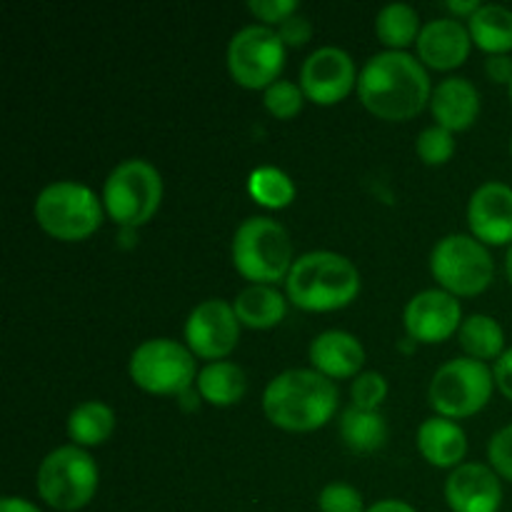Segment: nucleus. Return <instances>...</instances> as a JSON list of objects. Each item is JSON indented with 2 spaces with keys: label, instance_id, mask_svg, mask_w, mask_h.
I'll use <instances>...</instances> for the list:
<instances>
[{
  "label": "nucleus",
  "instance_id": "9d476101",
  "mask_svg": "<svg viewBox=\"0 0 512 512\" xmlns=\"http://www.w3.org/2000/svg\"><path fill=\"white\" fill-rule=\"evenodd\" d=\"M495 375L483 360L455 358L435 370L430 380V405L443 418H468L483 410L493 395Z\"/></svg>",
  "mask_w": 512,
  "mask_h": 512
},
{
  "label": "nucleus",
  "instance_id": "72a5a7b5",
  "mask_svg": "<svg viewBox=\"0 0 512 512\" xmlns=\"http://www.w3.org/2000/svg\"><path fill=\"white\" fill-rule=\"evenodd\" d=\"M250 13L258 15L265 23H283L293 13H298V3L295 0H250Z\"/></svg>",
  "mask_w": 512,
  "mask_h": 512
},
{
  "label": "nucleus",
  "instance_id": "a878e982",
  "mask_svg": "<svg viewBox=\"0 0 512 512\" xmlns=\"http://www.w3.org/2000/svg\"><path fill=\"white\" fill-rule=\"evenodd\" d=\"M460 345L468 353V358L475 360H493L505 353V333L500 323L490 315L475 313L463 320L458 330Z\"/></svg>",
  "mask_w": 512,
  "mask_h": 512
},
{
  "label": "nucleus",
  "instance_id": "6ab92c4d",
  "mask_svg": "<svg viewBox=\"0 0 512 512\" xmlns=\"http://www.w3.org/2000/svg\"><path fill=\"white\" fill-rule=\"evenodd\" d=\"M430 108H433L438 125L453 130H465L475 123L480 113V93L468 78L450 75L440 80L430 95Z\"/></svg>",
  "mask_w": 512,
  "mask_h": 512
},
{
  "label": "nucleus",
  "instance_id": "9b49d317",
  "mask_svg": "<svg viewBox=\"0 0 512 512\" xmlns=\"http://www.w3.org/2000/svg\"><path fill=\"white\" fill-rule=\"evenodd\" d=\"M285 65V43L268 25H245L228 45V68L245 88H268Z\"/></svg>",
  "mask_w": 512,
  "mask_h": 512
},
{
  "label": "nucleus",
  "instance_id": "0eeeda50",
  "mask_svg": "<svg viewBox=\"0 0 512 512\" xmlns=\"http://www.w3.org/2000/svg\"><path fill=\"white\" fill-rule=\"evenodd\" d=\"M163 200V178L148 160L130 158L115 165L103 185V205L123 228L148 223Z\"/></svg>",
  "mask_w": 512,
  "mask_h": 512
},
{
  "label": "nucleus",
  "instance_id": "a19ab883",
  "mask_svg": "<svg viewBox=\"0 0 512 512\" xmlns=\"http://www.w3.org/2000/svg\"><path fill=\"white\" fill-rule=\"evenodd\" d=\"M505 273H508V278H510V283H512V245H510L508 255H505Z\"/></svg>",
  "mask_w": 512,
  "mask_h": 512
},
{
  "label": "nucleus",
  "instance_id": "f704fd0d",
  "mask_svg": "<svg viewBox=\"0 0 512 512\" xmlns=\"http://www.w3.org/2000/svg\"><path fill=\"white\" fill-rule=\"evenodd\" d=\"M278 35L285 45H305L313 38V23H310L308 15L293 13L280 23Z\"/></svg>",
  "mask_w": 512,
  "mask_h": 512
},
{
  "label": "nucleus",
  "instance_id": "473e14b6",
  "mask_svg": "<svg viewBox=\"0 0 512 512\" xmlns=\"http://www.w3.org/2000/svg\"><path fill=\"white\" fill-rule=\"evenodd\" d=\"M488 458L495 473L512 483V423L500 428L488 443Z\"/></svg>",
  "mask_w": 512,
  "mask_h": 512
},
{
  "label": "nucleus",
  "instance_id": "1a4fd4ad",
  "mask_svg": "<svg viewBox=\"0 0 512 512\" xmlns=\"http://www.w3.org/2000/svg\"><path fill=\"white\" fill-rule=\"evenodd\" d=\"M128 370L138 388L155 395H183L198 380L193 353L170 338L140 343L130 355Z\"/></svg>",
  "mask_w": 512,
  "mask_h": 512
},
{
  "label": "nucleus",
  "instance_id": "5701e85b",
  "mask_svg": "<svg viewBox=\"0 0 512 512\" xmlns=\"http://www.w3.org/2000/svg\"><path fill=\"white\" fill-rule=\"evenodd\" d=\"M470 38L490 55L512 48V10L498 3H485L470 15Z\"/></svg>",
  "mask_w": 512,
  "mask_h": 512
},
{
  "label": "nucleus",
  "instance_id": "2f4dec72",
  "mask_svg": "<svg viewBox=\"0 0 512 512\" xmlns=\"http://www.w3.org/2000/svg\"><path fill=\"white\" fill-rule=\"evenodd\" d=\"M350 395H353V405H358V408L378 410V405L388 395V383H385V378L380 373H360L353 380Z\"/></svg>",
  "mask_w": 512,
  "mask_h": 512
},
{
  "label": "nucleus",
  "instance_id": "dca6fc26",
  "mask_svg": "<svg viewBox=\"0 0 512 512\" xmlns=\"http://www.w3.org/2000/svg\"><path fill=\"white\" fill-rule=\"evenodd\" d=\"M468 223L475 238L488 245L512 243V188L498 180L483 183L468 203Z\"/></svg>",
  "mask_w": 512,
  "mask_h": 512
},
{
  "label": "nucleus",
  "instance_id": "ea45409f",
  "mask_svg": "<svg viewBox=\"0 0 512 512\" xmlns=\"http://www.w3.org/2000/svg\"><path fill=\"white\" fill-rule=\"evenodd\" d=\"M480 5L483 3H478V0H450L448 8L455 10V13H460V15H468L470 18V15L480 8Z\"/></svg>",
  "mask_w": 512,
  "mask_h": 512
},
{
  "label": "nucleus",
  "instance_id": "f03ea898",
  "mask_svg": "<svg viewBox=\"0 0 512 512\" xmlns=\"http://www.w3.org/2000/svg\"><path fill=\"white\" fill-rule=\"evenodd\" d=\"M263 410L278 428L305 433L333 418L338 410V388L318 370H285L265 388Z\"/></svg>",
  "mask_w": 512,
  "mask_h": 512
},
{
  "label": "nucleus",
  "instance_id": "20e7f679",
  "mask_svg": "<svg viewBox=\"0 0 512 512\" xmlns=\"http://www.w3.org/2000/svg\"><path fill=\"white\" fill-rule=\"evenodd\" d=\"M233 263L253 285H270L288 278L293 268V243L278 220L253 215L233 235Z\"/></svg>",
  "mask_w": 512,
  "mask_h": 512
},
{
  "label": "nucleus",
  "instance_id": "b1692460",
  "mask_svg": "<svg viewBox=\"0 0 512 512\" xmlns=\"http://www.w3.org/2000/svg\"><path fill=\"white\" fill-rule=\"evenodd\" d=\"M198 393L203 395V400H208L210 405H235L248 390V380H245V373L235 363H228V360H215V363H208L198 373Z\"/></svg>",
  "mask_w": 512,
  "mask_h": 512
},
{
  "label": "nucleus",
  "instance_id": "ddd939ff",
  "mask_svg": "<svg viewBox=\"0 0 512 512\" xmlns=\"http://www.w3.org/2000/svg\"><path fill=\"white\" fill-rule=\"evenodd\" d=\"M355 85V63L338 45H323L305 58L300 68V88L318 105L343 100Z\"/></svg>",
  "mask_w": 512,
  "mask_h": 512
},
{
  "label": "nucleus",
  "instance_id": "bb28decb",
  "mask_svg": "<svg viewBox=\"0 0 512 512\" xmlns=\"http://www.w3.org/2000/svg\"><path fill=\"white\" fill-rule=\"evenodd\" d=\"M375 33L393 50H403L405 45L418 40L420 18L413 5L388 3L385 8H380L378 18H375Z\"/></svg>",
  "mask_w": 512,
  "mask_h": 512
},
{
  "label": "nucleus",
  "instance_id": "7c9ffc66",
  "mask_svg": "<svg viewBox=\"0 0 512 512\" xmlns=\"http://www.w3.org/2000/svg\"><path fill=\"white\" fill-rule=\"evenodd\" d=\"M320 512H365L363 495L348 483H330L318 495Z\"/></svg>",
  "mask_w": 512,
  "mask_h": 512
},
{
  "label": "nucleus",
  "instance_id": "2eb2a0df",
  "mask_svg": "<svg viewBox=\"0 0 512 512\" xmlns=\"http://www.w3.org/2000/svg\"><path fill=\"white\" fill-rule=\"evenodd\" d=\"M445 500L453 512H498L503 505L500 475L488 465L460 463L445 480Z\"/></svg>",
  "mask_w": 512,
  "mask_h": 512
},
{
  "label": "nucleus",
  "instance_id": "6e6552de",
  "mask_svg": "<svg viewBox=\"0 0 512 512\" xmlns=\"http://www.w3.org/2000/svg\"><path fill=\"white\" fill-rule=\"evenodd\" d=\"M430 270L450 295H478L493 283L495 263L475 235L450 233L435 243Z\"/></svg>",
  "mask_w": 512,
  "mask_h": 512
},
{
  "label": "nucleus",
  "instance_id": "58836bf2",
  "mask_svg": "<svg viewBox=\"0 0 512 512\" xmlns=\"http://www.w3.org/2000/svg\"><path fill=\"white\" fill-rule=\"evenodd\" d=\"M0 512H40V508H35V505L28 503L25 498H13V495H8V498L0 500Z\"/></svg>",
  "mask_w": 512,
  "mask_h": 512
},
{
  "label": "nucleus",
  "instance_id": "e433bc0d",
  "mask_svg": "<svg viewBox=\"0 0 512 512\" xmlns=\"http://www.w3.org/2000/svg\"><path fill=\"white\" fill-rule=\"evenodd\" d=\"M493 375H495V383H498L500 393H503L508 400H512V348L505 350V353L495 360Z\"/></svg>",
  "mask_w": 512,
  "mask_h": 512
},
{
  "label": "nucleus",
  "instance_id": "4be33fe9",
  "mask_svg": "<svg viewBox=\"0 0 512 512\" xmlns=\"http://www.w3.org/2000/svg\"><path fill=\"white\" fill-rule=\"evenodd\" d=\"M340 438L355 453H373L388 440V423L378 410L348 405L340 415Z\"/></svg>",
  "mask_w": 512,
  "mask_h": 512
},
{
  "label": "nucleus",
  "instance_id": "f3484780",
  "mask_svg": "<svg viewBox=\"0 0 512 512\" xmlns=\"http://www.w3.org/2000/svg\"><path fill=\"white\" fill-rule=\"evenodd\" d=\"M470 28L455 18H435L420 28L418 55L420 63L438 70H450L463 63L470 53Z\"/></svg>",
  "mask_w": 512,
  "mask_h": 512
},
{
  "label": "nucleus",
  "instance_id": "37998d69",
  "mask_svg": "<svg viewBox=\"0 0 512 512\" xmlns=\"http://www.w3.org/2000/svg\"><path fill=\"white\" fill-rule=\"evenodd\" d=\"M510 153H512V140H510Z\"/></svg>",
  "mask_w": 512,
  "mask_h": 512
},
{
  "label": "nucleus",
  "instance_id": "423d86ee",
  "mask_svg": "<svg viewBox=\"0 0 512 512\" xmlns=\"http://www.w3.org/2000/svg\"><path fill=\"white\" fill-rule=\"evenodd\" d=\"M35 220L58 240H83L100 228L103 208L88 185L58 180L45 185L35 198Z\"/></svg>",
  "mask_w": 512,
  "mask_h": 512
},
{
  "label": "nucleus",
  "instance_id": "4c0bfd02",
  "mask_svg": "<svg viewBox=\"0 0 512 512\" xmlns=\"http://www.w3.org/2000/svg\"><path fill=\"white\" fill-rule=\"evenodd\" d=\"M365 512H418L413 508V505H408L405 500H380V503L370 505Z\"/></svg>",
  "mask_w": 512,
  "mask_h": 512
},
{
  "label": "nucleus",
  "instance_id": "f8f14e48",
  "mask_svg": "<svg viewBox=\"0 0 512 512\" xmlns=\"http://www.w3.org/2000/svg\"><path fill=\"white\" fill-rule=\"evenodd\" d=\"M240 320L233 305L220 298L203 300L185 320V340L190 350L205 360H220L238 345Z\"/></svg>",
  "mask_w": 512,
  "mask_h": 512
},
{
  "label": "nucleus",
  "instance_id": "39448f33",
  "mask_svg": "<svg viewBox=\"0 0 512 512\" xmlns=\"http://www.w3.org/2000/svg\"><path fill=\"white\" fill-rule=\"evenodd\" d=\"M35 488L50 508L80 510L98 490V465L80 445H60L40 463Z\"/></svg>",
  "mask_w": 512,
  "mask_h": 512
},
{
  "label": "nucleus",
  "instance_id": "4468645a",
  "mask_svg": "<svg viewBox=\"0 0 512 512\" xmlns=\"http://www.w3.org/2000/svg\"><path fill=\"white\" fill-rule=\"evenodd\" d=\"M460 303L448 290L433 288L413 295L405 305V330L418 343H443L460 330Z\"/></svg>",
  "mask_w": 512,
  "mask_h": 512
},
{
  "label": "nucleus",
  "instance_id": "79ce46f5",
  "mask_svg": "<svg viewBox=\"0 0 512 512\" xmlns=\"http://www.w3.org/2000/svg\"><path fill=\"white\" fill-rule=\"evenodd\" d=\"M510 100H512V83H510Z\"/></svg>",
  "mask_w": 512,
  "mask_h": 512
},
{
  "label": "nucleus",
  "instance_id": "393cba45",
  "mask_svg": "<svg viewBox=\"0 0 512 512\" xmlns=\"http://www.w3.org/2000/svg\"><path fill=\"white\" fill-rule=\"evenodd\" d=\"M113 430L115 413L100 400H85L78 408H73L68 418V435L80 448L105 443L113 435Z\"/></svg>",
  "mask_w": 512,
  "mask_h": 512
},
{
  "label": "nucleus",
  "instance_id": "c9c22d12",
  "mask_svg": "<svg viewBox=\"0 0 512 512\" xmlns=\"http://www.w3.org/2000/svg\"><path fill=\"white\" fill-rule=\"evenodd\" d=\"M485 73L495 83H512V58L508 53L488 55V60H485Z\"/></svg>",
  "mask_w": 512,
  "mask_h": 512
},
{
  "label": "nucleus",
  "instance_id": "a211bd4d",
  "mask_svg": "<svg viewBox=\"0 0 512 512\" xmlns=\"http://www.w3.org/2000/svg\"><path fill=\"white\" fill-rule=\"evenodd\" d=\"M310 363L325 378H358L365 363V348L345 330H325L310 343Z\"/></svg>",
  "mask_w": 512,
  "mask_h": 512
},
{
  "label": "nucleus",
  "instance_id": "c85d7f7f",
  "mask_svg": "<svg viewBox=\"0 0 512 512\" xmlns=\"http://www.w3.org/2000/svg\"><path fill=\"white\" fill-rule=\"evenodd\" d=\"M303 88L295 85L293 80H275L273 85H268L263 93V103L275 118L290 120L300 113L303 108Z\"/></svg>",
  "mask_w": 512,
  "mask_h": 512
},
{
  "label": "nucleus",
  "instance_id": "f257e3e1",
  "mask_svg": "<svg viewBox=\"0 0 512 512\" xmlns=\"http://www.w3.org/2000/svg\"><path fill=\"white\" fill-rule=\"evenodd\" d=\"M358 93L365 108L383 120H408L430 100V75L405 50L375 53L360 70Z\"/></svg>",
  "mask_w": 512,
  "mask_h": 512
},
{
  "label": "nucleus",
  "instance_id": "c756f323",
  "mask_svg": "<svg viewBox=\"0 0 512 512\" xmlns=\"http://www.w3.org/2000/svg\"><path fill=\"white\" fill-rule=\"evenodd\" d=\"M415 150H418L420 160L428 165H443L453 158L455 140L453 133L443 125H430L415 140Z\"/></svg>",
  "mask_w": 512,
  "mask_h": 512
},
{
  "label": "nucleus",
  "instance_id": "aec40b11",
  "mask_svg": "<svg viewBox=\"0 0 512 512\" xmlns=\"http://www.w3.org/2000/svg\"><path fill=\"white\" fill-rule=\"evenodd\" d=\"M418 450L435 468H458L468 450L465 430L443 415L423 420L418 428Z\"/></svg>",
  "mask_w": 512,
  "mask_h": 512
},
{
  "label": "nucleus",
  "instance_id": "412c9836",
  "mask_svg": "<svg viewBox=\"0 0 512 512\" xmlns=\"http://www.w3.org/2000/svg\"><path fill=\"white\" fill-rule=\"evenodd\" d=\"M233 310L243 325L255 330H265L273 328V325H278L285 318L288 303L270 285H248V288H243L235 295Z\"/></svg>",
  "mask_w": 512,
  "mask_h": 512
},
{
  "label": "nucleus",
  "instance_id": "cd10ccee",
  "mask_svg": "<svg viewBox=\"0 0 512 512\" xmlns=\"http://www.w3.org/2000/svg\"><path fill=\"white\" fill-rule=\"evenodd\" d=\"M248 190L255 203L265 208H285L295 198V185L285 170L273 168V165H260L250 173Z\"/></svg>",
  "mask_w": 512,
  "mask_h": 512
},
{
  "label": "nucleus",
  "instance_id": "7ed1b4c3",
  "mask_svg": "<svg viewBox=\"0 0 512 512\" xmlns=\"http://www.w3.org/2000/svg\"><path fill=\"white\" fill-rule=\"evenodd\" d=\"M290 303L313 313L345 308L360 293V273L345 255L310 250L300 255L285 278Z\"/></svg>",
  "mask_w": 512,
  "mask_h": 512
}]
</instances>
